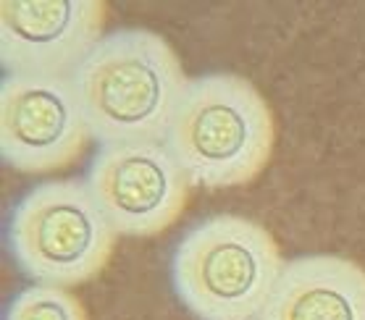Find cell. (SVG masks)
<instances>
[{
    "label": "cell",
    "mask_w": 365,
    "mask_h": 320,
    "mask_svg": "<svg viewBox=\"0 0 365 320\" xmlns=\"http://www.w3.org/2000/svg\"><path fill=\"white\" fill-rule=\"evenodd\" d=\"M260 320H365V268L336 254L294 257Z\"/></svg>",
    "instance_id": "ba28073f"
},
{
    "label": "cell",
    "mask_w": 365,
    "mask_h": 320,
    "mask_svg": "<svg viewBox=\"0 0 365 320\" xmlns=\"http://www.w3.org/2000/svg\"><path fill=\"white\" fill-rule=\"evenodd\" d=\"M279 244L260 223L213 215L182 237L171 257V284L200 320L263 315L284 271Z\"/></svg>",
    "instance_id": "3957f363"
},
{
    "label": "cell",
    "mask_w": 365,
    "mask_h": 320,
    "mask_svg": "<svg viewBox=\"0 0 365 320\" xmlns=\"http://www.w3.org/2000/svg\"><path fill=\"white\" fill-rule=\"evenodd\" d=\"M6 320H87V312L71 291L37 284L11 299Z\"/></svg>",
    "instance_id": "9c48e42d"
},
{
    "label": "cell",
    "mask_w": 365,
    "mask_h": 320,
    "mask_svg": "<svg viewBox=\"0 0 365 320\" xmlns=\"http://www.w3.org/2000/svg\"><path fill=\"white\" fill-rule=\"evenodd\" d=\"M276 142L271 108L237 74L190 79L166 145L190 176L207 189L245 187L268 165Z\"/></svg>",
    "instance_id": "7a4b0ae2"
},
{
    "label": "cell",
    "mask_w": 365,
    "mask_h": 320,
    "mask_svg": "<svg viewBox=\"0 0 365 320\" xmlns=\"http://www.w3.org/2000/svg\"><path fill=\"white\" fill-rule=\"evenodd\" d=\"M232 320H260V318L255 315V318H232Z\"/></svg>",
    "instance_id": "30bf717a"
},
{
    "label": "cell",
    "mask_w": 365,
    "mask_h": 320,
    "mask_svg": "<svg viewBox=\"0 0 365 320\" xmlns=\"http://www.w3.org/2000/svg\"><path fill=\"white\" fill-rule=\"evenodd\" d=\"M100 0H3L0 63L9 76H71L103 40Z\"/></svg>",
    "instance_id": "52a82bcc"
},
{
    "label": "cell",
    "mask_w": 365,
    "mask_h": 320,
    "mask_svg": "<svg viewBox=\"0 0 365 320\" xmlns=\"http://www.w3.org/2000/svg\"><path fill=\"white\" fill-rule=\"evenodd\" d=\"M82 100L66 76H6L0 87V155L24 173L66 168L90 140Z\"/></svg>",
    "instance_id": "8992f818"
},
{
    "label": "cell",
    "mask_w": 365,
    "mask_h": 320,
    "mask_svg": "<svg viewBox=\"0 0 365 320\" xmlns=\"http://www.w3.org/2000/svg\"><path fill=\"white\" fill-rule=\"evenodd\" d=\"M116 229L87 181H45L14 207L9 249L26 279L42 287H79L113 254Z\"/></svg>",
    "instance_id": "277c9868"
},
{
    "label": "cell",
    "mask_w": 365,
    "mask_h": 320,
    "mask_svg": "<svg viewBox=\"0 0 365 320\" xmlns=\"http://www.w3.org/2000/svg\"><path fill=\"white\" fill-rule=\"evenodd\" d=\"M71 79L90 134L103 148L166 142L190 84L174 48L148 29L103 37Z\"/></svg>",
    "instance_id": "6da1fadb"
},
{
    "label": "cell",
    "mask_w": 365,
    "mask_h": 320,
    "mask_svg": "<svg viewBox=\"0 0 365 320\" xmlns=\"http://www.w3.org/2000/svg\"><path fill=\"white\" fill-rule=\"evenodd\" d=\"M87 184L116 234L155 237L184 213L192 181L166 142H126L98 150Z\"/></svg>",
    "instance_id": "5b68a950"
}]
</instances>
